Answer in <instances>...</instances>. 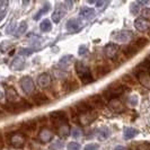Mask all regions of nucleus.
<instances>
[{
    "mask_svg": "<svg viewBox=\"0 0 150 150\" xmlns=\"http://www.w3.org/2000/svg\"><path fill=\"white\" fill-rule=\"evenodd\" d=\"M4 108L5 111L8 113H11V114H17V113H21L23 111H27V110H30L32 108V105H30L28 102L26 100H21L18 103H8L6 105H4Z\"/></svg>",
    "mask_w": 150,
    "mask_h": 150,
    "instance_id": "obj_3",
    "label": "nucleus"
},
{
    "mask_svg": "<svg viewBox=\"0 0 150 150\" xmlns=\"http://www.w3.org/2000/svg\"><path fill=\"white\" fill-rule=\"evenodd\" d=\"M50 120L52 121L54 127H58L60 124H66L69 123V117L63 111H54L50 113Z\"/></svg>",
    "mask_w": 150,
    "mask_h": 150,
    "instance_id": "obj_5",
    "label": "nucleus"
},
{
    "mask_svg": "<svg viewBox=\"0 0 150 150\" xmlns=\"http://www.w3.org/2000/svg\"><path fill=\"white\" fill-rule=\"evenodd\" d=\"M49 102H50L49 97L46 95H44V94H42V93H38V94H35L33 96V103L36 106L46 105Z\"/></svg>",
    "mask_w": 150,
    "mask_h": 150,
    "instance_id": "obj_16",
    "label": "nucleus"
},
{
    "mask_svg": "<svg viewBox=\"0 0 150 150\" xmlns=\"http://www.w3.org/2000/svg\"><path fill=\"white\" fill-rule=\"evenodd\" d=\"M63 148V142L62 141H57L55 143H53L51 146V149L52 150H61Z\"/></svg>",
    "mask_w": 150,
    "mask_h": 150,
    "instance_id": "obj_41",
    "label": "nucleus"
},
{
    "mask_svg": "<svg viewBox=\"0 0 150 150\" xmlns=\"http://www.w3.org/2000/svg\"><path fill=\"white\" fill-rule=\"evenodd\" d=\"M142 17L146 19H150V8H144L142 10Z\"/></svg>",
    "mask_w": 150,
    "mask_h": 150,
    "instance_id": "obj_46",
    "label": "nucleus"
},
{
    "mask_svg": "<svg viewBox=\"0 0 150 150\" xmlns=\"http://www.w3.org/2000/svg\"><path fill=\"white\" fill-rule=\"evenodd\" d=\"M110 71H111V69L108 67H104V66L97 67L96 68V76H97V77H103V76L107 75Z\"/></svg>",
    "mask_w": 150,
    "mask_h": 150,
    "instance_id": "obj_34",
    "label": "nucleus"
},
{
    "mask_svg": "<svg viewBox=\"0 0 150 150\" xmlns=\"http://www.w3.org/2000/svg\"><path fill=\"white\" fill-rule=\"evenodd\" d=\"M40 30H42V32H50V30H52V24H51V21L50 19H44L43 22L40 24Z\"/></svg>",
    "mask_w": 150,
    "mask_h": 150,
    "instance_id": "obj_31",
    "label": "nucleus"
},
{
    "mask_svg": "<svg viewBox=\"0 0 150 150\" xmlns=\"http://www.w3.org/2000/svg\"><path fill=\"white\" fill-rule=\"evenodd\" d=\"M97 117V113L95 114V112L87 113V114H83V115H80V123L81 124H89L93 121Z\"/></svg>",
    "mask_w": 150,
    "mask_h": 150,
    "instance_id": "obj_22",
    "label": "nucleus"
},
{
    "mask_svg": "<svg viewBox=\"0 0 150 150\" xmlns=\"http://www.w3.org/2000/svg\"><path fill=\"white\" fill-rule=\"evenodd\" d=\"M2 97H4V94H2V93H1V91H0V100H1V99H2Z\"/></svg>",
    "mask_w": 150,
    "mask_h": 150,
    "instance_id": "obj_56",
    "label": "nucleus"
},
{
    "mask_svg": "<svg viewBox=\"0 0 150 150\" xmlns=\"http://www.w3.org/2000/svg\"><path fill=\"white\" fill-rule=\"evenodd\" d=\"M138 133H139V131L134 128H125L124 131H123V135H124V139H125V140L133 139Z\"/></svg>",
    "mask_w": 150,
    "mask_h": 150,
    "instance_id": "obj_25",
    "label": "nucleus"
},
{
    "mask_svg": "<svg viewBox=\"0 0 150 150\" xmlns=\"http://www.w3.org/2000/svg\"><path fill=\"white\" fill-rule=\"evenodd\" d=\"M10 67H11L13 70H23L24 67H25V60L22 59V58H15L11 62Z\"/></svg>",
    "mask_w": 150,
    "mask_h": 150,
    "instance_id": "obj_24",
    "label": "nucleus"
},
{
    "mask_svg": "<svg viewBox=\"0 0 150 150\" xmlns=\"http://www.w3.org/2000/svg\"><path fill=\"white\" fill-rule=\"evenodd\" d=\"M19 85H21V87H22L23 91H24L25 94H27V95L33 94V91L35 90V83L33 81V79H32L30 77H28V76L23 77L22 79L19 80Z\"/></svg>",
    "mask_w": 150,
    "mask_h": 150,
    "instance_id": "obj_6",
    "label": "nucleus"
},
{
    "mask_svg": "<svg viewBox=\"0 0 150 150\" xmlns=\"http://www.w3.org/2000/svg\"><path fill=\"white\" fill-rule=\"evenodd\" d=\"M63 87H64V89L66 91H69V93H71V91H74V90L78 89V83L76 81V80H72V79H70V80H67L64 85H63Z\"/></svg>",
    "mask_w": 150,
    "mask_h": 150,
    "instance_id": "obj_26",
    "label": "nucleus"
},
{
    "mask_svg": "<svg viewBox=\"0 0 150 150\" xmlns=\"http://www.w3.org/2000/svg\"><path fill=\"white\" fill-rule=\"evenodd\" d=\"M33 52H34V50H33V49H27V47H25V49H21V51H19V53H21L22 55H25V57L30 55Z\"/></svg>",
    "mask_w": 150,
    "mask_h": 150,
    "instance_id": "obj_42",
    "label": "nucleus"
},
{
    "mask_svg": "<svg viewBox=\"0 0 150 150\" xmlns=\"http://www.w3.org/2000/svg\"><path fill=\"white\" fill-rule=\"evenodd\" d=\"M4 147V138H2V134L0 133V149Z\"/></svg>",
    "mask_w": 150,
    "mask_h": 150,
    "instance_id": "obj_53",
    "label": "nucleus"
},
{
    "mask_svg": "<svg viewBox=\"0 0 150 150\" xmlns=\"http://www.w3.org/2000/svg\"><path fill=\"white\" fill-rule=\"evenodd\" d=\"M138 79L144 88L150 90V74L147 71H138Z\"/></svg>",
    "mask_w": 150,
    "mask_h": 150,
    "instance_id": "obj_15",
    "label": "nucleus"
},
{
    "mask_svg": "<svg viewBox=\"0 0 150 150\" xmlns=\"http://www.w3.org/2000/svg\"><path fill=\"white\" fill-rule=\"evenodd\" d=\"M94 15H95V10L93 8L85 7L80 10V16L85 19H90L91 17H94Z\"/></svg>",
    "mask_w": 150,
    "mask_h": 150,
    "instance_id": "obj_27",
    "label": "nucleus"
},
{
    "mask_svg": "<svg viewBox=\"0 0 150 150\" xmlns=\"http://www.w3.org/2000/svg\"><path fill=\"white\" fill-rule=\"evenodd\" d=\"M28 2H30V0H23V6L26 7V6L28 5Z\"/></svg>",
    "mask_w": 150,
    "mask_h": 150,
    "instance_id": "obj_54",
    "label": "nucleus"
},
{
    "mask_svg": "<svg viewBox=\"0 0 150 150\" xmlns=\"http://www.w3.org/2000/svg\"><path fill=\"white\" fill-rule=\"evenodd\" d=\"M140 50L137 47L134 45V43H132V44L128 45L124 50H123V53H124V55H125V58H128V59H130V58H133L135 54H138V52H139Z\"/></svg>",
    "mask_w": 150,
    "mask_h": 150,
    "instance_id": "obj_21",
    "label": "nucleus"
},
{
    "mask_svg": "<svg viewBox=\"0 0 150 150\" xmlns=\"http://www.w3.org/2000/svg\"><path fill=\"white\" fill-rule=\"evenodd\" d=\"M132 36L133 34L129 30H120L113 35V41L117 43H125V42H129L132 38Z\"/></svg>",
    "mask_w": 150,
    "mask_h": 150,
    "instance_id": "obj_7",
    "label": "nucleus"
},
{
    "mask_svg": "<svg viewBox=\"0 0 150 150\" xmlns=\"http://www.w3.org/2000/svg\"><path fill=\"white\" fill-rule=\"evenodd\" d=\"M58 133L61 135V137H67L69 134V131H70V128H69V124L66 123V124H60L58 127H55Z\"/></svg>",
    "mask_w": 150,
    "mask_h": 150,
    "instance_id": "obj_28",
    "label": "nucleus"
},
{
    "mask_svg": "<svg viewBox=\"0 0 150 150\" xmlns=\"http://www.w3.org/2000/svg\"><path fill=\"white\" fill-rule=\"evenodd\" d=\"M128 100H129V103H130V105H132V106L138 105V96H137V95H131V96H129Z\"/></svg>",
    "mask_w": 150,
    "mask_h": 150,
    "instance_id": "obj_40",
    "label": "nucleus"
},
{
    "mask_svg": "<svg viewBox=\"0 0 150 150\" xmlns=\"http://www.w3.org/2000/svg\"><path fill=\"white\" fill-rule=\"evenodd\" d=\"M83 150H99V146L96 143H89V144L85 146Z\"/></svg>",
    "mask_w": 150,
    "mask_h": 150,
    "instance_id": "obj_43",
    "label": "nucleus"
},
{
    "mask_svg": "<svg viewBox=\"0 0 150 150\" xmlns=\"http://www.w3.org/2000/svg\"><path fill=\"white\" fill-rule=\"evenodd\" d=\"M131 150H138V149H134V148H133V149H131Z\"/></svg>",
    "mask_w": 150,
    "mask_h": 150,
    "instance_id": "obj_59",
    "label": "nucleus"
},
{
    "mask_svg": "<svg viewBox=\"0 0 150 150\" xmlns=\"http://www.w3.org/2000/svg\"><path fill=\"white\" fill-rule=\"evenodd\" d=\"M111 135V131L107 127H100L97 129V138L99 140H106Z\"/></svg>",
    "mask_w": 150,
    "mask_h": 150,
    "instance_id": "obj_23",
    "label": "nucleus"
},
{
    "mask_svg": "<svg viewBox=\"0 0 150 150\" xmlns=\"http://www.w3.org/2000/svg\"><path fill=\"white\" fill-rule=\"evenodd\" d=\"M122 81H124L125 83H129V85H134V79L131 77L130 75H124L122 77Z\"/></svg>",
    "mask_w": 150,
    "mask_h": 150,
    "instance_id": "obj_38",
    "label": "nucleus"
},
{
    "mask_svg": "<svg viewBox=\"0 0 150 150\" xmlns=\"http://www.w3.org/2000/svg\"><path fill=\"white\" fill-rule=\"evenodd\" d=\"M88 2H89V4H95L96 0H88Z\"/></svg>",
    "mask_w": 150,
    "mask_h": 150,
    "instance_id": "obj_55",
    "label": "nucleus"
},
{
    "mask_svg": "<svg viewBox=\"0 0 150 150\" xmlns=\"http://www.w3.org/2000/svg\"><path fill=\"white\" fill-rule=\"evenodd\" d=\"M36 127H38V123L35 120H30L26 121V122H23L21 128H22L23 131L25 132H34L36 130Z\"/></svg>",
    "mask_w": 150,
    "mask_h": 150,
    "instance_id": "obj_19",
    "label": "nucleus"
},
{
    "mask_svg": "<svg viewBox=\"0 0 150 150\" xmlns=\"http://www.w3.org/2000/svg\"><path fill=\"white\" fill-rule=\"evenodd\" d=\"M1 116H2V112H1V111H0V117H1Z\"/></svg>",
    "mask_w": 150,
    "mask_h": 150,
    "instance_id": "obj_57",
    "label": "nucleus"
},
{
    "mask_svg": "<svg viewBox=\"0 0 150 150\" xmlns=\"http://www.w3.org/2000/svg\"><path fill=\"white\" fill-rule=\"evenodd\" d=\"M66 15V9L63 7V5H61V4H58L57 5V7L54 9V11H53L52 14V21L54 23H59L63 18V16Z\"/></svg>",
    "mask_w": 150,
    "mask_h": 150,
    "instance_id": "obj_13",
    "label": "nucleus"
},
{
    "mask_svg": "<svg viewBox=\"0 0 150 150\" xmlns=\"http://www.w3.org/2000/svg\"><path fill=\"white\" fill-rule=\"evenodd\" d=\"M134 27L139 32H147L150 27V22L143 17H139L134 21Z\"/></svg>",
    "mask_w": 150,
    "mask_h": 150,
    "instance_id": "obj_12",
    "label": "nucleus"
},
{
    "mask_svg": "<svg viewBox=\"0 0 150 150\" xmlns=\"http://www.w3.org/2000/svg\"><path fill=\"white\" fill-rule=\"evenodd\" d=\"M72 59H74V57H72V55H64V57H62V58H61V60H60V62H59L60 67L68 68L70 64H71Z\"/></svg>",
    "mask_w": 150,
    "mask_h": 150,
    "instance_id": "obj_29",
    "label": "nucleus"
},
{
    "mask_svg": "<svg viewBox=\"0 0 150 150\" xmlns=\"http://www.w3.org/2000/svg\"><path fill=\"white\" fill-rule=\"evenodd\" d=\"M90 103H91V106H95V107H98V108H103L105 106V100H104V97L100 96V95H91L89 98Z\"/></svg>",
    "mask_w": 150,
    "mask_h": 150,
    "instance_id": "obj_18",
    "label": "nucleus"
},
{
    "mask_svg": "<svg viewBox=\"0 0 150 150\" xmlns=\"http://www.w3.org/2000/svg\"><path fill=\"white\" fill-rule=\"evenodd\" d=\"M76 74L78 76V78L80 79V81L83 85H88L94 81V77L91 75L90 69L86 64H83L81 61H77L75 63Z\"/></svg>",
    "mask_w": 150,
    "mask_h": 150,
    "instance_id": "obj_1",
    "label": "nucleus"
},
{
    "mask_svg": "<svg viewBox=\"0 0 150 150\" xmlns=\"http://www.w3.org/2000/svg\"><path fill=\"white\" fill-rule=\"evenodd\" d=\"M13 44L10 43V41H4L1 44H0V52L1 53H5L7 52L9 49H11Z\"/></svg>",
    "mask_w": 150,
    "mask_h": 150,
    "instance_id": "obj_36",
    "label": "nucleus"
},
{
    "mask_svg": "<svg viewBox=\"0 0 150 150\" xmlns=\"http://www.w3.org/2000/svg\"><path fill=\"white\" fill-rule=\"evenodd\" d=\"M38 86L42 87V88L47 87V86L51 83V76L49 75L47 72H44V74L40 75L38 78Z\"/></svg>",
    "mask_w": 150,
    "mask_h": 150,
    "instance_id": "obj_20",
    "label": "nucleus"
},
{
    "mask_svg": "<svg viewBox=\"0 0 150 150\" xmlns=\"http://www.w3.org/2000/svg\"><path fill=\"white\" fill-rule=\"evenodd\" d=\"M8 142L13 148L19 149L24 147V144L26 142V138L21 132H11L8 134Z\"/></svg>",
    "mask_w": 150,
    "mask_h": 150,
    "instance_id": "obj_4",
    "label": "nucleus"
},
{
    "mask_svg": "<svg viewBox=\"0 0 150 150\" xmlns=\"http://www.w3.org/2000/svg\"><path fill=\"white\" fill-rule=\"evenodd\" d=\"M8 2H9V0H0V8L5 9L8 6Z\"/></svg>",
    "mask_w": 150,
    "mask_h": 150,
    "instance_id": "obj_49",
    "label": "nucleus"
},
{
    "mask_svg": "<svg viewBox=\"0 0 150 150\" xmlns=\"http://www.w3.org/2000/svg\"><path fill=\"white\" fill-rule=\"evenodd\" d=\"M71 135H72L75 139L80 138V137L83 135V131H81V129L78 128V127H75V128L71 130Z\"/></svg>",
    "mask_w": 150,
    "mask_h": 150,
    "instance_id": "obj_37",
    "label": "nucleus"
},
{
    "mask_svg": "<svg viewBox=\"0 0 150 150\" xmlns=\"http://www.w3.org/2000/svg\"><path fill=\"white\" fill-rule=\"evenodd\" d=\"M108 107L110 110L114 113H122L124 112V104L117 98H113L111 100H108Z\"/></svg>",
    "mask_w": 150,
    "mask_h": 150,
    "instance_id": "obj_11",
    "label": "nucleus"
},
{
    "mask_svg": "<svg viewBox=\"0 0 150 150\" xmlns=\"http://www.w3.org/2000/svg\"><path fill=\"white\" fill-rule=\"evenodd\" d=\"M15 27H16V23L15 22L10 23V24L8 25L7 28H6V33H7V34H11V33L15 30Z\"/></svg>",
    "mask_w": 150,
    "mask_h": 150,
    "instance_id": "obj_44",
    "label": "nucleus"
},
{
    "mask_svg": "<svg viewBox=\"0 0 150 150\" xmlns=\"http://www.w3.org/2000/svg\"><path fill=\"white\" fill-rule=\"evenodd\" d=\"M149 30V35H150V27H149V30Z\"/></svg>",
    "mask_w": 150,
    "mask_h": 150,
    "instance_id": "obj_58",
    "label": "nucleus"
},
{
    "mask_svg": "<svg viewBox=\"0 0 150 150\" xmlns=\"http://www.w3.org/2000/svg\"><path fill=\"white\" fill-rule=\"evenodd\" d=\"M64 4L68 9H72L74 7V0H64Z\"/></svg>",
    "mask_w": 150,
    "mask_h": 150,
    "instance_id": "obj_48",
    "label": "nucleus"
},
{
    "mask_svg": "<svg viewBox=\"0 0 150 150\" xmlns=\"http://www.w3.org/2000/svg\"><path fill=\"white\" fill-rule=\"evenodd\" d=\"M138 150H150V144L148 142L141 143V144H139Z\"/></svg>",
    "mask_w": 150,
    "mask_h": 150,
    "instance_id": "obj_45",
    "label": "nucleus"
},
{
    "mask_svg": "<svg viewBox=\"0 0 150 150\" xmlns=\"http://www.w3.org/2000/svg\"><path fill=\"white\" fill-rule=\"evenodd\" d=\"M27 30V23L26 22H22L19 24V26H18V28L16 30V36L17 38H19V36H22L23 34L25 33Z\"/></svg>",
    "mask_w": 150,
    "mask_h": 150,
    "instance_id": "obj_33",
    "label": "nucleus"
},
{
    "mask_svg": "<svg viewBox=\"0 0 150 150\" xmlns=\"http://www.w3.org/2000/svg\"><path fill=\"white\" fill-rule=\"evenodd\" d=\"M5 16H6V10L0 8V22H1V21L5 18Z\"/></svg>",
    "mask_w": 150,
    "mask_h": 150,
    "instance_id": "obj_50",
    "label": "nucleus"
},
{
    "mask_svg": "<svg viewBox=\"0 0 150 150\" xmlns=\"http://www.w3.org/2000/svg\"><path fill=\"white\" fill-rule=\"evenodd\" d=\"M68 150H80V144L77 142H70L67 146Z\"/></svg>",
    "mask_w": 150,
    "mask_h": 150,
    "instance_id": "obj_39",
    "label": "nucleus"
},
{
    "mask_svg": "<svg viewBox=\"0 0 150 150\" xmlns=\"http://www.w3.org/2000/svg\"><path fill=\"white\" fill-rule=\"evenodd\" d=\"M113 150H127V149H125V147H124V146H116Z\"/></svg>",
    "mask_w": 150,
    "mask_h": 150,
    "instance_id": "obj_52",
    "label": "nucleus"
},
{
    "mask_svg": "<svg viewBox=\"0 0 150 150\" xmlns=\"http://www.w3.org/2000/svg\"><path fill=\"white\" fill-rule=\"evenodd\" d=\"M76 111H77V114L79 115H83V114H87V113L93 112V106L90 105L87 100H80L76 104Z\"/></svg>",
    "mask_w": 150,
    "mask_h": 150,
    "instance_id": "obj_8",
    "label": "nucleus"
},
{
    "mask_svg": "<svg viewBox=\"0 0 150 150\" xmlns=\"http://www.w3.org/2000/svg\"><path fill=\"white\" fill-rule=\"evenodd\" d=\"M134 43V45L139 49V50H142L144 46H147V44H148V40L144 38H138L135 42H133Z\"/></svg>",
    "mask_w": 150,
    "mask_h": 150,
    "instance_id": "obj_35",
    "label": "nucleus"
},
{
    "mask_svg": "<svg viewBox=\"0 0 150 150\" xmlns=\"http://www.w3.org/2000/svg\"><path fill=\"white\" fill-rule=\"evenodd\" d=\"M105 1L106 0H97V1H96V7H98V8L102 7V6L105 4Z\"/></svg>",
    "mask_w": 150,
    "mask_h": 150,
    "instance_id": "obj_51",
    "label": "nucleus"
},
{
    "mask_svg": "<svg viewBox=\"0 0 150 150\" xmlns=\"http://www.w3.org/2000/svg\"><path fill=\"white\" fill-rule=\"evenodd\" d=\"M119 51H120V47L115 43H108L104 49V53H105L106 58L108 59H115L119 54Z\"/></svg>",
    "mask_w": 150,
    "mask_h": 150,
    "instance_id": "obj_9",
    "label": "nucleus"
},
{
    "mask_svg": "<svg viewBox=\"0 0 150 150\" xmlns=\"http://www.w3.org/2000/svg\"><path fill=\"white\" fill-rule=\"evenodd\" d=\"M49 10H50V5H49L47 2H45L44 6H43V7L41 8L38 13H36V15L34 16V19H35V21H38V19H40V18H41L43 15H45V14H46Z\"/></svg>",
    "mask_w": 150,
    "mask_h": 150,
    "instance_id": "obj_30",
    "label": "nucleus"
},
{
    "mask_svg": "<svg viewBox=\"0 0 150 150\" xmlns=\"http://www.w3.org/2000/svg\"><path fill=\"white\" fill-rule=\"evenodd\" d=\"M5 95H6V98H7L9 103H15L16 100H18V98H19L18 93L14 87H7Z\"/></svg>",
    "mask_w": 150,
    "mask_h": 150,
    "instance_id": "obj_17",
    "label": "nucleus"
},
{
    "mask_svg": "<svg viewBox=\"0 0 150 150\" xmlns=\"http://www.w3.org/2000/svg\"><path fill=\"white\" fill-rule=\"evenodd\" d=\"M38 138H40V140L42 141V142H49V141H51L53 138V132L51 129L44 128L41 129V131H40V133H38Z\"/></svg>",
    "mask_w": 150,
    "mask_h": 150,
    "instance_id": "obj_14",
    "label": "nucleus"
},
{
    "mask_svg": "<svg viewBox=\"0 0 150 150\" xmlns=\"http://www.w3.org/2000/svg\"><path fill=\"white\" fill-rule=\"evenodd\" d=\"M87 51H88V50H87V46H85V45H80V46H79V52L78 53H79V55H83Z\"/></svg>",
    "mask_w": 150,
    "mask_h": 150,
    "instance_id": "obj_47",
    "label": "nucleus"
},
{
    "mask_svg": "<svg viewBox=\"0 0 150 150\" xmlns=\"http://www.w3.org/2000/svg\"><path fill=\"white\" fill-rule=\"evenodd\" d=\"M66 27H67L69 33L75 34V33H78L79 30L83 28V24L79 22L78 19H76V18H71V19H69L67 22Z\"/></svg>",
    "mask_w": 150,
    "mask_h": 150,
    "instance_id": "obj_10",
    "label": "nucleus"
},
{
    "mask_svg": "<svg viewBox=\"0 0 150 150\" xmlns=\"http://www.w3.org/2000/svg\"><path fill=\"white\" fill-rule=\"evenodd\" d=\"M140 9H141V2L140 1H134L130 6V11H131L132 15H137L140 11Z\"/></svg>",
    "mask_w": 150,
    "mask_h": 150,
    "instance_id": "obj_32",
    "label": "nucleus"
},
{
    "mask_svg": "<svg viewBox=\"0 0 150 150\" xmlns=\"http://www.w3.org/2000/svg\"><path fill=\"white\" fill-rule=\"evenodd\" d=\"M127 90V87L120 83H115L110 85L104 91H103V97L104 99L111 100L113 98H117L120 95H122L124 91Z\"/></svg>",
    "mask_w": 150,
    "mask_h": 150,
    "instance_id": "obj_2",
    "label": "nucleus"
}]
</instances>
